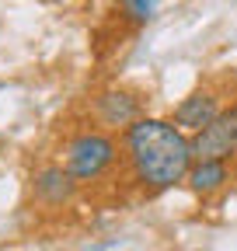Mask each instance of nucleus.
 Here are the masks:
<instances>
[{
  "label": "nucleus",
  "mask_w": 237,
  "mask_h": 251,
  "mask_svg": "<svg viewBox=\"0 0 237 251\" xmlns=\"http://www.w3.org/2000/svg\"><path fill=\"white\" fill-rule=\"evenodd\" d=\"M118 147L129 181L140 192H167L174 185H185V175L195 161L189 133L161 115H140L118 133Z\"/></svg>",
  "instance_id": "1"
},
{
  "label": "nucleus",
  "mask_w": 237,
  "mask_h": 251,
  "mask_svg": "<svg viewBox=\"0 0 237 251\" xmlns=\"http://www.w3.org/2000/svg\"><path fill=\"white\" fill-rule=\"evenodd\" d=\"M59 164L73 175V181L80 188L84 185H98L122 164V147H118L115 133H105L98 126H84V129H73L63 140Z\"/></svg>",
  "instance_id": "2"
},
{
  "label": "nucleus",
  "mask_w": 237,
  "mask_h": 251,
  "mask_svg": "<svg viewBox=\"0 0 237 251\" xmlns=\"http://www.w3.org/2000/svg\"><path fill=\"white\" fill-rule=\"evenodd\" d=\"M87 112H91L98 129L115 133V136L122 133L126 126H133L140 115H146L140 91H133V87H105V91H98L91 98V105H87Z\"/></svg>",
  "instance_id": "3"
},
{
  "label": "nucleus",
  "mask_w": 237,
  "mask_h": 251,
  "mask_svg": "<svg viewBox=\"0 0 237 251\" xmlns=\"http://www.w3.org/2000/svg\"><path fill=\"white\" fill-rule=\"evenodd\" d=\"M77 196H80V185L73 181V175L59 161H49V164L32 171V199H35V206L56 213V209L73 206Z\"/></svg>",
  "instance_id": "4"
},
{
  "label": "nucleus",
  "mask_w": 237,
  "mask_h": 251,
  "mask_svg": "<svg viewBox=\"0 0 237 251\" xmlns=\"http://www.w3.org/2000/svg\"><path fill=\"white\" fill-rule=\"evenodd\" d=\"M189 140H192L195 161H206V157L230 161V157H237V105H223V112Z\"/></svg>",
  "instance_id": "5"
},
{
  "label": "nucleus",
  "mask_w": 237,
  "mask_h": 251,
  "mask_svg": "<svg viewBox=\"0 0 237 251\" xmlns=\"http://www.w3.org/2000/svg\"><path fill=\"white\" fill-rule=\"evenodd\" d=\"M220 112H223V98H220V91H216V87H210V84H202V87L189 91L185 98L174 105L171 122H174L182 133L195 136V133H199V129H206V126H210Z\"/></svg>",
  "instance_id": "6"
},
{
  "label": "nucleus",
  "mask_w": 237,
  "mask_h": 251,
  "mask_svg": "<svg viewBox=\"0 0 237 251\" xmlns=\"http://www.w3.org/2000/svg\"><path fill=\"white\" fill-rule=\"evenodd\" d=\"M230 161H216V157H206V161H192L189 175H185V185L199 199H213L216 192L230 185Z\"/></svg>",
  "instance_id": "7"
},
{
  "label": "nucleus",
  "mask_w": 237,
  "mask_h": 251,
  "mask_svg": "<svg viewBox=\"0 0 237 251\" xmlns=\"http://www.w3.org/2000/svg\"><path fill=\"white\" fill-rule=\"evenodd\" d=\"M115 14L129 28H146L161 14V0H115Z\"/></svg>",
  "instance_id": "8"
},
{
  "label": "nucleus",
  "mask_w": 237,
  "mask_h": 251,
  "mask_svg": "<svg viewBox=\"0 0 237 251\" xmlns=\"http://www.w3.org/2000/svg\"><path fill=\"white\" fill-rule=\"evenodd\" d=\"M0 147H4V136H0Z\"/></svg>",
  "instance_id": "9"
}]
</instances>
